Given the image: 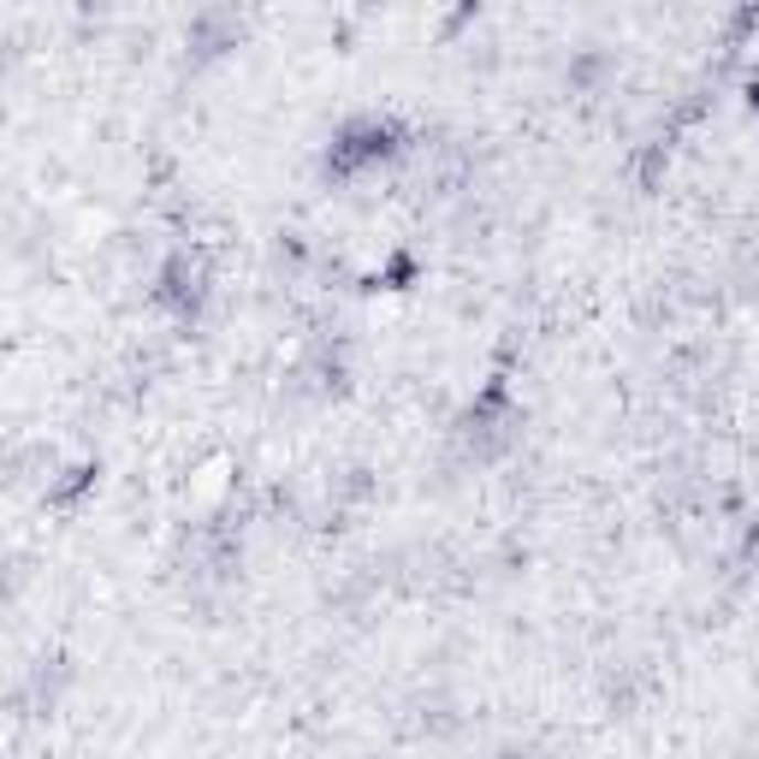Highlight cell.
Returning a JSON list of instances; mask_svg holds the SVG:
<instances>
[{"label":"cell","instance_id":"obj_1","mask_svg":"<svg viewBox=\"0 0 759 759\" xmlns=\"http://www.w3.org/2000/svg\"><path fill=\"white\" fill-rule=\"evenodd\" d=\"M386 149H392V125H351V131L332 142L327 167H332V172H356V167L380 161Z\"/></svg>","mask_w":759,"mask_h":759},{"label":"cell","instance_id":"obj_2","mask_svg":"<svg viewBox=\"0 0 759 759\" xmlns=\"http://www.w3.org/2000/svg\"><path fill=\"white\" fill-rule=\"evenodd\" d=\"M753 107H759V89H753Z\"/></svg>","mask_w":759,"mask_h":759}]
</instances>
